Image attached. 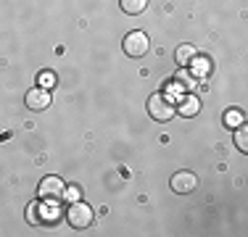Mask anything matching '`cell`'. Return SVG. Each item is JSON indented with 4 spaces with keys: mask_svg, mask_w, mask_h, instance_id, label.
Returning <instances> with one entry per match:
<instances>
[{
    "mask_svg": "<svg viewBox=\"0 0 248 237\" xmlns=\"http://www.w3.org/2000/svg\"><path fill=\"white\" fill-rule=\"evenodd\" d=\"M66 222L72 224L74 229H85L93 224V208L87 203H82V200H74L72 206H69L66 211Z\"/></svg>",
    "mask_w": 248,
    "mask_h": 237,
    "instance_id": "cell-1",
    "label": "cell"
},
{
    "mask_svg": "<svg viewBox=\"0 0 248 237\" xmlns=\"http://www.w3.org/2000/svg\"><path fill=\"white\" fill-rule=\"evenodd\" d=\"M148 114L156 118V121H169L177 111H174V105H172V100L167 98V95H151L148 98Z\"/></svg>",
    "mask_w": 248,
    "mask_h": 237,
    "instance_id": "cell-2",
    "label": "cell"
},
{
    "mask_svg": "<svg viewBox=\"0 0 248 237\" xmlns=\"http://www.w3.org/2000/svg\"><path fill=\"white\" fill-rule=\"evenodd\" d=\"M148 50H151V43H148V34L145 32H129L124 37V53L129 58H143Z\"/></svg>",
    "mask_w": 248,
    "mask_h": 237,
    "instance_id": "cell-3",
    "label": "cell"
},
{
    "mask_svg": "<svg viewBox=\"0 0 248 237\" xmlns=\"http://www.w3.org/2000/svg\"><path fill=\"white\" fill-rule=\"evenodd\" d=\"M63 179L61 177H43V182H40V198L48 200V203H58V200H63Z\"/></svg>",
    "mask_w": 248,
    "mask_h": 237,
    "instance_id": "cell-4",
    "label": "cell"
},
{
    "mask_svg": "<svg viewBox=\"0 0 248 237\" xmlns=\"http://www.w3.org/2000/svg\"><path fill=\"white\" fill-rule=\"evenodd\" d=\"M196 187H198V177L193 174V171H177V174L172 177V190L177 195H187Z\"/></svg>",
    "mask_w": 248,
    "mask_h": 237,
    "instance_id": "cell-5",
    "label": "cell"
},
{
    "mask_svg": "<svg viewBox=\"0 0 248 237\" xmlns=\"http://www.w3.org/2000/svg\"><path fill=\"white\" fill-rule=\"evenodd\" d=\"M24 103L29 111H45V108H50V92L43 90V87H34V90L27 92Z\"/></svg>",
    "mask_w": 248,
    "mask_h": 237,
    "instance_id": "cell-6",
    "label": "cell"
},
{
    "mask_svg": "<svg viewBox=\"0 0 248 237\" xmlns=\"http://www.w3.org/2000/svg\"><path fill=\"white\" fill-rule=\"evenodd\" d=\"M174 111H177L180 116H185V118L198 116V111H201V100L196 98V95H185V98L180 100V105H177Z\"/></svg>",
    "mask_w": 248,
    "mask_h": 237,
    "instance_id": "cell-7",
    "label": "cell"
},
{
    "mask_svg": "<svg viewBox=\"0 0 248 237\" xmlns=\"http://www.w3.org/2000/svg\"><path fill=\"white\" fill-rule=\"evenodd\" d=\"M122 11L127 16H140L145 8H148V0H119Z\"/></svg>",
    "mask_w": 248,
    "mask_h": 237,
    "instance_id": "cell-8",
    "label": "cell"
},
{
    "mask_svg": "<svg viewBox=\"0 0 248 237\" xmlns=\"http://www.w3.org/2000/svg\"><path fill=\"white\" fill-rule=\"evenodd\" d=\"M174 58H177V63H180V66H190V61L196 58V47L180 45V47H177V53H174Z\"/></svg>",
    "mask_w": 248,
    "mask_h": 237,
    "instance_id": "cell-9",
    "label": "cell"
},
{
    "mask_svg": "<svg viewBox=\"0 0 248 237\" xmlns=\"http://www.w3.org/2000/svg\"><path fill=\"white\" fill-rule=\"evenodd\" d=\"M243 121H246V116H243V111H238V108H230L227 114H224V127L227 129H238Z\"/></svg>",
    "mask_w": 248,
    "mask_h": 237,
    "instance_id": "cell-10",
    "label": "cell"
},
{
    "mask_svg": "<svg viewBox=\"0 0 248 237\" xmlns=\"http://www.w3.org/2000/svg\"><path fill=\"white\" fill-rule=\"evenodd\" d=\"M235 145H238L240 153H248V129L243 127V124L235 129Z\"/></svg>",
    "mask_w": 248,
    "mask_h": 237,
    "instance_id": "cell-11",
    "label": "cell"
},
{
    "mask_svg": "<svg viewBox=\"0 0 248 237\" xmlns=\"http://www.w3.org/2000/svg\"><path fill=\"white\" fill-rule=\"evenodd\" d=\"M37 85L43 87V90H50V87L56 85V74H53V71H40V76H37Z\"/></svg>",
    "mask_w": 248,
    "mask_h": 237,
    "instance_id": "cell-12",
    "label": "cell"
},
{
    "mask_svg": "<svg viewBox=\"0 0 248 237\" xmlns=\"http://www.w3.org/2000/svg\"><path fill=\"white\" fill-rule=\"evenodd\" d=\"M27 222H29V224H40V216H37V203H29V208H27Z\"/></svg>",
    "mask_w": 248,
    "mask_h": 237,
    "instance_id": "cell-13",
    "label": "cell"
},
{
    "mask_svg": "<svg viewBox=\"0 0 248 237\" xmlns=\"http://www.w3.org/2000/svg\"><path fill=\"white\" fill-rule=\"evenodd\" d=\"M63 198H66L69 203H74V200H79V187H66V190H63Z\"/></svg>",
    "mask_w": 248,
    "mask_h": 237,
    "instance_id": "cell-14",
    "label": "cell"
}]
</instances>
